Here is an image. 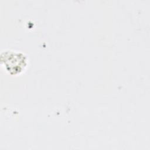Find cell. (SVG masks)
<instances>
[{"label": "cell", "instance_id": "cell-1", "mask_svg": "<svg viewBox=\"0 0 150 150\" xmlns=\"http://www.w3.org/2000/svg\"><path fill=\"white\" fill-rule=\"evenodd\" d=\"M1 60L4 68L12 74L19 73L27 64V58L24 54L13 50L2 52Z\"/></svg>", "mask_w": 150, "mask_h": 150}]
</instances>
